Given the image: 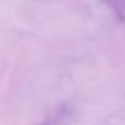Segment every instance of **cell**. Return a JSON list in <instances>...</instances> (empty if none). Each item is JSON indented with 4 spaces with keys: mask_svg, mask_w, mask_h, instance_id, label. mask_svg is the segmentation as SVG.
I'll list each match as a JSON object with an SVG mask.
<instances>
[{
    "mask_svg": "<svg viewBox=\"0 0 125 125\" xmlns=\"http://www.w3.org/2000/svg\"><path fill=\"white\" fill-rule=\"evenodd\" d=\"M114 13L116 19L120 22H125V0H102Z\"/></svg>",
    "mask_w": 125,
    "mask_h": 125,
    "instance_id": "6da1fadb",
    "label": "cell"
},
{
    "mask_svg": "<svg viewBox=\"0 0 125 125\" xmlns=\"http://www.w3.org/2000/svg\"><path fill=\"white\" fill-rule=\"evenodd\" d=\"M38 125H53L52 123H42V124H38Z\"/></svg>",
    "mask_w": 125,
    "mask_h": 125,
    "instance_id": "7a4b0ae2",
    "label": "cell"
}]
</instances>
